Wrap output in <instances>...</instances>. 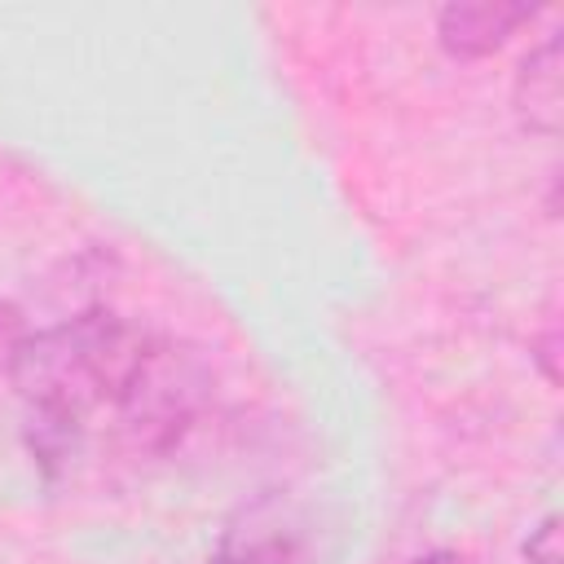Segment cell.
I'll use <instances>...</instances> for the list:
<instances>
[{"label": "cell", "instance_id": "obj_8", "mask_svg": "<svg viewBox=\"0 0 564 564\" xmlns=\"http://www.w3.org/2000/svg\"><path fill=\"white\" fill-rule=\"evenodd\" d=\"M410 564H471V560L458 555V551H427V555H419V560H410Z\"/></svg>", "mask_w": 564, "mask_h": 564}, {"label": "cell", "instance_id": "obj_3", "mask_svg": "<svg viewBox=\"0 0 564 564\" xmlns=\"http://www.w3.org/2000/svg\"><path fill=\"white\" fill-rule=\"evenodd\" d=\"M304 551H308L304 516L286 498L269 494L229 516L207 564H300Z\"/></svg>", "mask_w": 564, "mask_h": 564}, {"label": "cell", "instance_id": "obj_4", "mask_svg": "<svg viewBox=\"0 0 564 564\" xmlns=\"http://www.w3.org/2000/svg\"><path fill=\"white\" fill-rule=\"evenodd\" d=\"M542 9L538 4H511V0H463L445 4L436 18L441 48L449 57H489L498 53L520 26H529Z\"/></svg>", "mask_w": 564, "mask_h": 564}, {"label": "cell", "instance_id": "obj_5", "mask_svg": "<svg viewBox=\"0 0 564 564\" xmlns=\"http://www.w3.org/2000/svg\"><path fill=\"white\" fill-rule=\"evenodd\" d=\"M511 101H516V115L529 132L555 137V128H560V35H546L520 62Z\"/></svg>", "mask_w": 564, "mask_h": 564}, {"label": "cell", "instance_id": "obj_2", "mask_svg": "<svg viewBox=\"0 0 564 564\" xmlns=\"http://www.w3.org/2000/svg\"><path fill=\"white\" fill-rule=\"evenodd\" d=\"M212 392H216L212 366L194 348L154 335L145 361L137 366L128 392L115 405L119 432L137 454H167L212 410Z\"/></svg>", "mask_w": 564, "mask_h": 564}, {"label": "cell", "instance_id": "obj_6", "mask_svg": "<svg viewBox=\"0 0 564 564\" xmlns=\"http://www.w3.org/2000/svg\"><path fill=\"white\" fill-rule=\"evenodd\" d=\"M524 560L529 564H560V516H546L538 524V533L524 542Z\"/></svg>", "mask_w": 564, "mask_h": 564}, {"label": "cell", "instance_id": "obj_1", "mask_svg": "<svg viewBox=\"0 0 564 564\" xmlns=\"http://www.w3.org/2000/svg\"><path fill=\"white\" fill-rule=\"evenodd\" d=\"M150 344L154 330L110 308H88L48 330L22 335L4 375L31 410L35 449L44 458H57L75 441L84 414L106 405L115 410L137 366L145 361Z\"/></svg>", "mask_w": 564, "mask_h": 564}, {"label": "cell", "instance_id": "obj_7", "mask_svg": "<svg viewBox=\"0 0 564 564\" xmlns=\"http://www.w3.org/2000/svg\"><path fill=\"white\" fill-rule=\"evenodd\" d=\"M22 335H26V326H22V313H18L9 300H0V375L9 370V361H13L18 344H22Z\"/></svg>", "mask_w": 564, "mask_h": 564}]
</instances>
